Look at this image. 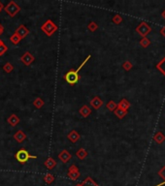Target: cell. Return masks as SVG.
<instances>
[{
  "instance_id": "6da1fadb",
  "label": "cell",
  "mask_w": 165,
  "mask_h": 186,
  "mask_svg": "<svg viewBox=\"0 0 165 186\" xmlns=\"http://www.w3.org/2000/svg\"><path fill=\"white\" fill-rule=\"evenodd\" d=\"M90 57H91V55H90V54H88V55L86 56V59L82 62V64L79 66L78 69H76V70L71 69V70H70V71H68L65 75H64V80H65L69 84L74 85V84H76L78 83L79 80H80V78H81L80 76H79L80 70L85 66V64H86L88 60L90 59Z\"/></svg>"
},
{
  "instance_id": "7a4b0ae2",
  "label": "cell",
  "mask_w": 165,
  "mask_h": 186,
  "mask_svg": "<svg viewBox=\"0 0 165 186\" xmlns=\"http://www.w3.org/2000/svg\"><path fill=\"white\" fill-rule=\"evenodd\" d=\"M15 158L16 160L20 163V164L23 165L29 160V159H37V156L36 155H31L29 154V152L25 149V148H21L20 150L17 151V153L15 154Z\"/></svg>"
},
{
  "instance_id": "3957f363",
  "label": "cell",
  "mask_w": 165,
  "mask_h": 186,
  "mask_svg": "<svg viewBox=\"0 0 165 186\" xmlns=\"http://www.w3.org/2000/svg\"><path fill=\"white\" fill-rule=\"evenodd\" d=\"M58 29V26L52 20H48L41 25V30H42L48 37H52Z\"/></svg>"
},
{
  "instance_id": "277c9868",
  "label": "cell",
  "mask_w": 165,
  "mask_h": 186,
  "mask_svg": "<svg viewBox=\"0 0 165 186\" xmlns=\"http://www.w3.org/2000/svg\"><path fill=\"white\" fill-rule=\"evenodd\" d=\"M4 10H5L6 13H7L11 17H16L17 14L20 13L21 8L20 7L19 4H17L15 1H13V0H12V1H10L7 5L5 6Z\"/></svg>"
},
{
  "instance_id": "5b68a950",
  "label": "cell",
  "mask_w": 165,
  "mask_h": 186,
  "mask_svg": "<svg viewBox=\"0 0 165 186\" xmlns=\"http://www.w3.org/2000/svg\"><path fill=\"white\" fill-rule=\"evenodd\" d=\"M81 177V173L79 168L76 166V165H71L68 169V173H67V177L70 178L73 181L77 180L79 177Z\"/></svg>"
},
{
  "instance_id": "8992f818",
  "label": "cell",
  "mask_w": 165,
  "mask_h": 186,
  "mask_svg": "<svg viewBox=\"0 0 165 186\" xmlns=\"http://www.w3.org/2000/svg\"><path fill=\"white\" fill-rule=\"evenodd\" d=\"M34 60H35V57L30 51H25V54L21 56V61L25 66H30L34 62Z\"/></svg>"
},
{
  "instance_id": "52a82bcc",
  "label": "cell",
  "mask_w": 165,
  "mask_h": 186,
  "mask_svg": "<svg viewBox=\"0 0 165 186\" xmlns=\"http://www.w3.org/2000/svg\"><path fill=\"white\" fill-rule=\"evenodd\" d=\"M151 30L152 29L147 22H141L140 24L136 27V31L143 37H146L147 35L151 32Z\"/></svg>"
},
{
  "instance_id": "ba28073f",
  "label": "cell",
  "mask_w": 165,
  "mask_h": 186,
  "mask_svg": "<svg viewBox=\"0 0 165 186\" xmlns=\"http://www.w3.org/2000/svg\"><path fill=\"white\" fill-rule=\"evenodd\" d=\"M15 33L22 40V39H25L27 36V35L29 34V29L25 25L21 24L19 27L17 28V30L15 31Z\"/></svg>"
},
{
  "instance_id": "9c48e42d",
  "label": "cell",
  "mask_w": 165,
  "mask_h": 186,
  "mask_svg": "<svg viewBox=\"0 0 165 186\" xmlns=\"http://www.w3.org/2000/svg\"><path fill=\"white\" fill-rule=\"evenodd\" d=\"M14 140L17 143H23L26 140V134L23 132L22 130L17 131L14 134Z\"/></svg>"
},
{
  "instance_id": "30bf717a",
  "label": "cell",
  "mask_w": 165,
  "mask_h": 186,
  "mask_svg": "<svg viewBox=\"0 0 165 186\" xmlns=\"http://www.w3.org/2000/svg\"><path fill=\"white\" fill-rule=\"evenodd\" d=\"M71 158H72V155L70 154L69 151L66 149H63L62 151H60L59 154H58V159L62 163H67Z\"/></svg>"
},
{
  "instance_id": "8fae6325",
  "label": "cell",
  "mask_w": 165,
  "mask_h": 186,
  "mask_svg": "<svg viewBox=\"0 0 165 186\" xmlns=\"http://www.w3.org/2000/svg\"><path fill=\"white\" fill-rule=\"evenodd\" d=\"M90 106H91L93 109L99 110L100 108H101V107L103 106V101L101 100V99H100V97L95 96L94 98L91 99L90 102Z\"/></svg>"
},
{
  "instance_id": "7c38bea8",
  "label": "cell",
  "mask_w": 165,
  "mask_h": 186,
  "mask_svg": "<svg viewBox=\"0 0 165 186\" xmlns=\"http://www.w3.org/2000/svg\"><path fill=\"white\" fill-rule=\"evenodd\" d=\"M67 139H68L71 143H77L79 140L81 139V136H80V134H79L77 131H76V130H71V132L68 133Z\"/></svg>"
},
{
  "instance_id": "4fadbf2b",
  "label": "cell",
  "mask_w": 165,
  "mask_h": 186,
  "mask_svg": "<svg viewBox=\"0 0 165 186\" xmlns=\"http://www.w3.org/2000/svg\"><path fill=\"white\" fill-rule=\"evenodd\" d=\"M20 121H21L20 117H19V116H17L16 113H12V114L9 116V117H8V119H7L8 124H9L10 126H12V127L17 126V124L20 123Z\"/></svg>"
},
{
  "instance_id": "5bb4252c",
  "label": "cell",
  "mask_w": 165,
  "mask_h": 186,
  "mask_svg": "<svg viewBox=\"0 0 165 186\" xmlns=\"http://www.w3.org/2000/svg\"><path fill=\"white\" fill-rule=\"evenodd\" d=\"M75 186H99L94 180L90 177H86L82 182L76 184Z\"/></svg>"
},
{
  "instance_id": "9a60e30c",
  "label": "cell",
  "mask_w": 165,
  "mask_h": 186,
  "mask_svg": "<svg viewBox=\"0 0 165 186\" xmlns=\"http://www.w3.org/2000/svg\"><path fill=\"white\" fill-rule=\"evenodd\" d=\"M79 113L82 116V117L86 118L91 114V109L88 107L87 105H84V106H82L81 109L79 110Z\"/></svg>"
},
{
  "instance_id": "2e32d148",
  "label": "cell",
  "mask_w": 165,
  "mask_h": 186,
  "mask_svg": "<svg viewBox=\"0 0 165 186\" xmlns=\"http://www.w3.org/2000/svg\"><path fill=\"white\" fill-rule=\"evenodd\" d=\"M56 164H57L56 161L52 159V157H49V158L44 162V166L48 169V170H52L55 167H56Z\"/></svg>"
},
{
  "instance_id": "e0dca14e",
  "label": "cell",
  "mask_w": 165,
  "mask_h": 186,
  "mask_svg": "<svg viewBox=\"0 0 165 186\" xmlns=\"http://www.w3.org/2000/svg\"><path fill=\"white\" fill-rule=\"evenodd\" d=\"M88 155V152L85 149V148H80L79 150H77V152H76V156H77V158L80 159V160H84L86 158V156Z\"/></svg>"
},
{
  "instance_id": "ac0fdd59",
  "label": "cell",
  "mask_w": 165,
  "mask_h": 186,
  "mask_svg": "<svg viewBox=\"0 0 165 186\" xmlns=\"http://www.w3.org/2000/svg\"><path fill=\"white\" fill-rule=\"evenodd\" d=\"M130 107V103H129L126 99H122V100L120 101V103L117 104V108H120L123 110H127Z\"/></svg>"
},
{
  "instance_id": "d6986e66",
  "label": "cell",
  "mask_w": 165,
  "mask_h": 186,
  "mask_svg": "<svg viewBox=\"0 0 165 186\" xmlns=\"http://www.w3.org/2000/svg\"><path fill=\"white\" fill-rule=\"evenodd\" d=\"M154 140H155V142L157 143L158 144H160L162 143L164 141H165V136H164V134L162 132H157L155 135L154 136Z\"/></svg>"
},
{
  "instance_id": "ffe728a7",
  "label": "cell",
  "mask_w": 165,
  "mask_h": 186,
  "mask_svg": "<svg viewBox=\"0 0 165 186\" xmlns=\"http://www.w3.org/2000/svg\"><path fill=\"white\" fill-rule=\"evenodd\" d=\"M114 113L115 115L117 116V118H120V119H122L127 114V110H123L120 108H117L115 110H114Z\"/></svg>"
},
{
  "instance_id": "44dd1931",
  "label": "cell",
  "mask_w": 165,
  "mask_h": 186,
  "mask_svg": "<svg viewBox=\"0 0 165 186\" xmlns=\"http://www.w3.org/2000/svg\"><path fill=\"white\" fill-rule=\"evenodd\" d=\"M44 105H45L44 100L42 98H40V97L35 98V100L33 101V106L36 109H42L44 107Z\"/></svg>"
},
{
  "instance_id": "7402d4cb",
  "label": "cell",
  "mask_w": 165,
  "mask_h": 186,
  "mask_svg": "<svg viewBox=\"0 0 165 186\" xmlns=\"http://www.w3.org/2000/svg\"><path fill=\"white\" fill-rule=\"evenodd\" d=\"M55 176L54 174H52V173H47L44 176V181L47 183V184H52V182L55 181Z\"/></svg>"
},
{
  "instance_id": "603a6c76",
  "label": "cell",
  "mask_w": 165,
  "mask_h": 186,
  "mask_svg": "<svg viewBox=\"0 0 165 186\" xmlns=\"http://www.w3.org/2000/svg\"><path fill=\"white\" fill-rule=\"evenodd\" d=\"M10 41H11V43L13 44V45H16V46H17V45H19V44L21 43V39L19 36H17L16 33H14V34L10 37Z\"/></svg>"
},
{
  "instance_id": "cb8c5ba5",
  "label": "cell",
  "mask_w": 165,
  "mask_h": 186,
  "mask_svg": "<svg viewBox=\"0 0 165 186\" xmlns=\"http://www.w3.org/2000/svg\"><path fill=\"white\" fill-rule=\"evenodd\" d=\"M3 70L5 71V73H7V74H10L13 72V70H14V66H13V64L10 63V62H7L6 64H4V66H3Z\"/></svg>"
},
{
  "instance_id": "d4e9b609",
  "label": "cell",
  "mask_w": 165,
  "mask_h": 186,
  "mask_svg": "<svg viewBox=\"0 0 165 186\" xmlns=\"http://www.w3.org/2000/svg\"><path fill=\"white\" fill-rule=\"evenodd\" d=\"M87 29H88V31L94 32V31H96L97 29H98V24H97L95 21H90L87 24Z\"/></svg>"
},
{
  "instance_id": "484cf974",
  "label": "cell",
  "mask_w": 165,
  "mask_h": 186,
  "mask_svg": "<svg viewBox=\"0 0 165 186\" xmlns=\"http://www.w3.org/2000/svg\"><path fill=\"white\" fill-rule=\"evenodd\" d=\"M106 108H107L110 112H114V110L117 108V105L114 102V101H109L107 104H106Z\"/></svg>"
},
{
  "instance_id": "4316f807",
  "label": "cell",
  "mask_w": 165,
  "mask_h": 186,
  "mask_svg": "<svg viewBox=\"0 0 165 186\" xmlns=\"http://www.w3.org/2000/svg\"><path fill=\"white\" fill-rule=\"evenodd\" d=\"M156 68H157L158 70H159V71L165 76V57L163 58V59H162L159 63L157 64V65H156Z\"/></svg>"
},
{
  "instance_id": "83f0119b",
  "label": "cell",
  "mask_w": 165,
  "mask_h": 186,
  "mask_svg": "<svg viewBox=\"0 0 165 186\" xmlns=\"http://www.w3.org/2000/svg\"><path fill=\"white\" fill-rule=\"evenodd\" d=\"M150 44H151V41L148 38H146V37H144L142 40L140 41V45L142 46L143 48H148V46H150Z\"/></svg>"
},
{
  "instance_id": "f1b7e54d",
  "label": "cell",
  "mask_w": 165,
  "mask_h": 186,
  "mask_svg": "<svg viewBox=\"0 0 165 186\" xmlns=\"http://www.w3.org/2000/svg\"><path fill=\"white\" fill-rule=\"evenodd\" d=\"M112 21H113L115 24H120V23H121V21H122V17L120 15H116V16L113 17Z\"/></svg>"
},
{
  "instance_id": "f546056e",
  "label": "cell",
  "mask_w": 165,
  "mask_h": 186,
  "mask_svg": "<svg viewBox=\"0 0 165 186\" xmlns=\"http://www.w3.org/2000/svg\"><path fill=\"white\" fill-rule=\"evenodd\" d=\"M133 67L132 63L130 61H125V63L122 64V68L125 70V71H129V70H131V68Z\"/></svg>"
},
{
  "instance_id": "4dcf8cb0",
  "label": "cell",
  "mask_w": 165,
  "mask_h": 186,
  "mask_svg": "<svg viewBox=\"0 0 165 186\" xmlns=\"http://www.w3.org/2000/svg\"><path fill=\"white\" fill-rule=\"evenodd\" d=\"M7 50H8V46L4 44V42L2 44H0V56H2Z\"/></svg>"
},
{
  "instance_id": "1f68e13d",
  "label": "cell",
  "mask_w": 165,
  "mask_h": 186,
  "mask_svg": "<svg viewBox=\"0 0 165 186\" xmlns=\"http://www.w3.org/2000/svg\"><path fill=\"white\" fill-rule=\"evenodd\" d=\"M158 176H159L162 179L165 180V166L161 169L159 172H158Z\"/></svg>"
},
{
  "instance_id": "d6a6232c",
  "label": "cell",
  "mask_w": 165,
  "mask_h": 186,
  "mask_svg": "<svg viewBox=\"0 0 165 186\" xmlns=\"http://www.w3.org/2000/svg\"><path fill=\"white\" fill-rule=\"evenodd\" d=\"M3 32H4V27H3V25L1 24V23H0V35H2Z\"/></svg>"
},
{
  "instance_id": "836d02e7",
  "label": "cell",
  "mask_w": 165,
  "mask_h": 186,
  "mask_svg": "<svg viewBox=\"0 0 165 186\" xmlns=\"http://www.w3.org/2000/svg\"><path fill=\"white\" fill-rule=\"evenodd\" d=\"M160 33H161V35H163V36L165 37V26H163V27L161 28V30H160Z\"/></svg>"
},
{
  "instance_id": "e575fe53",
  "label": "cell",
  "mask_w": 165,
  "mask_h": 186,
  "mask_svg": "<svg viewBox=\"0 0 165 186\" xmlns=\"http://www.w3.org/2000/svg\"><path fill=\"white\" fill-rule=\"evenodd\" d=\"M4 9V5L2 4V2L1 1H0V13H1V11Z\"/></svg>"
},
{
  "instance_id": "d590c367",
  "label": "cell",
  "mask_w": 165,
  "mask_h": 186,
  "mask_svg": "<svg viewBox=\"0 0 165 186\" xmlns=\"http://www.w3.org/2000/svg\"><path fill=\"white\" fill-rule=\"evenodd\" d=\"M164 184H165V180H164L163 182H161V183H159V184H157V185H155V186H163Z\"/></svg>"
},
{
  "instance_id": "8d00e7d4",
  "label": "cell",
  "mask_w": 165,
  "mask_h": 186,
  "mask_svg": "<svg viewBox=\"0 0 165 186\" xmlns=\"http://www.w3.org/2000/svg\"><path fill=\"white\" fill-rule=\"evenodd\" d=\"M162 17H163V19L165 20V10H164V11L162 12Z\"/></svg>"
},
{
  "instance_id": "74e56055",
  "label": "cell",
  "mask_w": 165,
  "mask_h": 186,
  "mask_svg": "<svg viewBox=\"0 0 165 186\" xmlns=\"http://www.w3.org/2000/svg\"><path fill=\"white\" fill-rule=\"evenodd\" d=\"M2 43H3V41H2L1 39H0V44H2Z\"/></svg>"
}]
</instances>
